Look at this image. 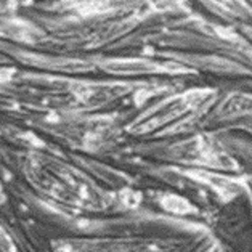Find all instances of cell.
<instances>
[{"label": "cell", "instance_id": "6da1fadb", "mask_svg": "<svg viewBox=\"0 0 252 252\" xmlns=\"http://www.w3.org/2000/svg\"><path fill=\"white\" fill-rule=\"evenodd\" d=\"M164 206L167 207L169 211H174V212H188L189 211L188 202L182 198H175V196H169V198L164 201Z\"/></svg>", "mask_w": 252, "mask_h": 252}]
</instances>
